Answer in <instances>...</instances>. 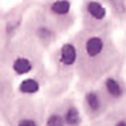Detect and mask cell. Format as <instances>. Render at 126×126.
<instances>
[{
  "mask_svg": "<svg viewBox=\"0 0 126 126\" xmlns=\"http://www.w3.org/2000/svg\"><path fill=\"white\" fill-rule=\"evenodd\" d=\"M87 12L95 20H103L106 17V9L97 1H90L86 6Z\"/></svg>",
  "mask_w": 126,
  "mask_h": 126,
  "instance_id": "6",
  "label": "cell"
},
{
  "mask_svg": "<svg viewBox=\"0 0 126 126\" xmlns=\"http://www.w3.org/2000/svg\"><path fill=\"white\" fill-rule=\"evenodd\" d=\"M32 67H33L32 62L23 57L17 58L12 63V70L18 75H23V74L29 73L32 70Z\"/></svg>",
  "mask_w": 126,
  "mask_h": 126,
  "instance_id": "4",
  "label": "cell"
},
{
  "mask_svg": "<svg viewBox=\"0 0 126 126\" xmlns=\"http://www.w3.org/2000/svg\"><path fill=\"white\" fill-rule=\"evenodd\" d=\"M40 90V84L34 79H27L19 85V91L23 94H34Z\"/></svg>",
  "mask_w": 126,
  "mask_h": 126,
  "instance_id": "8",
  "label": "cell"
},
{
  "mask_svg": "<svg viewBox=\"0 0 126 126\" xmlns=\"http://www.w3.org/2000/svg\"><path fill=\"white\" fill-rule=\"evenodd\" d=\"M104 87L107 93L110 94V96H112L113 98H120L124 94V89H123L122 84L114 78L106 79L104 82Z\"/></svg>",
  "mask_w": 126,
  "mask_h": 126,
  "instance_id": "3",
  "label": "cell"
},
{
  "mask_svg": "<svg viewBox=\"0 0 126 126\" xmlns=\"http://www.w3.org/2000/svg\"><path fill=\"white\" fill-rule=\"evenodd\" d=\"M46 126H66L64 121V116L60 115V114H51L48 118H47Z\"/></svg>",
  "mask_w": 126,
  "mask_h": 126,
  "instance_id": "10",
  "label": "cell"
},
{
  "mask_svg": "<svg viewBox=\"0 0 126 126\" xmlns=\"http://www.w3.org/2000/svg\"><path fill=\"white\" fill-rule=\"evenodd\" d=\"M17 126H39V125H38V123L35 122V120H33V118L24 117V118H21V120L17 123Z\"/></svg>",
  "mask_w": 126,
  "mask_h": 126,
  "instance_id": "11",
  "label": "cell"
},
{
  "mask_svg": "<svg viewBox=\"0 0 126 126\" xmlns=\"http://www.w3.org/2000/svg\"><path fill=\"white\" fill-rule=\"evenodd\" d=\"M71 3L67 0H57L51 4V11L58 16H65L70 12Z\"/></svg>",
  "mask_w": 126,
  "mask_h": 126,
  "instance_id": "9",
  "label": "cell"
},
{
  "mask_svg": "<svg viewBox=\"0 0 126 126\" xmlns=\"http://www.w3.org/2000/svg\"><path fill=\"white\" fill-rule=\"evenodd\" d=\"M84 100H85L86 107L92 112V113L98 112L101 110V107H102V100H101L100 95L94 91L87 92V93L85 94Z\"/></svg>",
  "mask_w": 126,
  "mask_h": 126,
  "instance_id": "5",
  "label": "cell"
},
{
  "mask_svg": "<svg viewBox=\"0 0 126 126\" xmlns=\"http://www.w3.org/2000/svg\"><path fill=\"white\" fill-rule=\"evenodd\" d=\"M114 126H126V120H120L114 124Z\"/></svg>",
  "mask_w": 126,
  "mask_h": 126,
  "instance_id": "12",
  "label": "cell"
},
{
  "mask_svg": "<svg viewBox=\"0 0 126 126\" xmlns=\"http://www.w3.org/2000/svg\"><path fill=\"white\" fill-rule=\"evenodd\" d=\"M78 51L72 43H65L60 50V62L64 66H71L76 62Z\"/></svg>",
  "mask_w": 126,
  "mask_h": 126,
  "instance_id": "1",
  "label": "cell"
},
{
  "mask_svg": "<svg viewBox=\"0 0 126 126\" xmlns=\"http://www.w3.org/2000/svg\"><path fill=\"white\" fill-rule=\"evenodd\" d=\"M104 49V41L100 37H91L85 42V52L87 57L96 58Z\"/></svg>",
  "mask_w": 126,
  "mask_h": 126,
  "instance_id": "2",
  "label": "cell"
},
{
  "mask_svg": "<svg viewBox=\"0 0 126 126\" xmlns=\"http://www.w3.org/2000/svg\"><path fill=\"white\" fill-rule=\"evenodd\" d=\"M64 121L66 126H79L81 124V115L75 106H70L64 113Z\"/></svg>",
  "mask_w": 126,
  "mask_h": 126,
  "instance_id": "7",
  "label": "cell"
}]
</instances>
